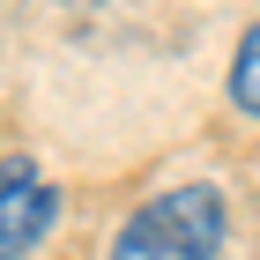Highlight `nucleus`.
<instances>
[{"label":"nucleus","instance_id":"f257e3e1","mask_svg":"<svg viewBox=\"0 0 260 260\" xmlns=\"http://www.w3.org/2000/svg\"><path fill=\"white\" fill-rule=\"evenodd\" d=\"M223 238H231V201L216 186H171L119 223L112 260H216Z\"/></svg>","mask_w":260,"mask_h":260},{"label":"nucleus","instance_id":"f03ea898","mask_svg":"<svg viewBox=\"0 0 260 260\" xmlns=\"http://www.w3.org/2000/svg\"><path fill=\"white\" fill-rule=\"evenodd\" d=\"M60 193L38 179V164H0V260H22L52 231Z\"/></svg>","mask_w":260,"mask_h":260},{"label":"nucleus","instance_id":"7ed1b4c3","mask_svg":"<svg viewBox=\"0 0 260 260\" xmlns=\"http://www.w3.org/2000/svg\"><path fill=\"white\" fill-rule=\"evenodd\" d=\"M231 104H238L245 119H260V22L245 30L238 60H231Z\"/></svg>","mask_w":260,"mask_h":260},{"label":"nucleus","instance_id":"20e7f679","mask_svg":"<svg viewBox=\"0 0 260 260\" xmlns=\"http://www.w3.org/2000/svg\"><path fill=\"white\" fill-rule=\"evenodd\" d=\"M82 8H89V0H82Z\"/></svg>","mask_w":260,"mask_h":260}]
</instances>
